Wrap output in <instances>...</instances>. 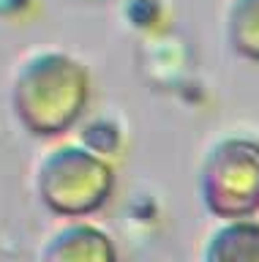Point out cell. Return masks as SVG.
<instances>
[{
	"instance_id": "6da1fadb",
	"label": "cell",
	"mask_w": 259,
	"mask_h": 262,
	"mask_svg": "<svg viewBox=\"0 0 259 262\" xmlns=\"http://www.w3.org/2000/svg\"><path fill=\"white\" fill-rule=\"evenodd\" d=\"M199 194L216 219L254 216L259 210V139L246 134L218 139L202 164Z\"/></svg>"
},
{
	"instance_id": "7a4b0ae2",
	"label": "cell",
	"mask_w": 259,
	"mask_h": 262,
	"mask_svg": "<svg viewBox=\"0 0 259 262\" xmlns=\"http://www.w3.org/2000/svg\"><path fill=\"white\" fill-rule=\"evenodd\" d=\"M202 259H213V262L259 259V221L251 216L221 219V224L207 235Z\"/></svg>"
},
{
	"instance_id": "3957f363",
	"label": "cell",
	"mask_w": 259,
	"mask_h": 262,
	"mask_svg": "<svg viewBox=\"0 0 259 262\" xmlns=\"http://www.w3.org/2000/svg\"><path fill=\"white\" fill-rule=\"evenodd\" d=\"M224 38L238 57L259 63V0H229Z\"/></svg>"
}]
</instances>
